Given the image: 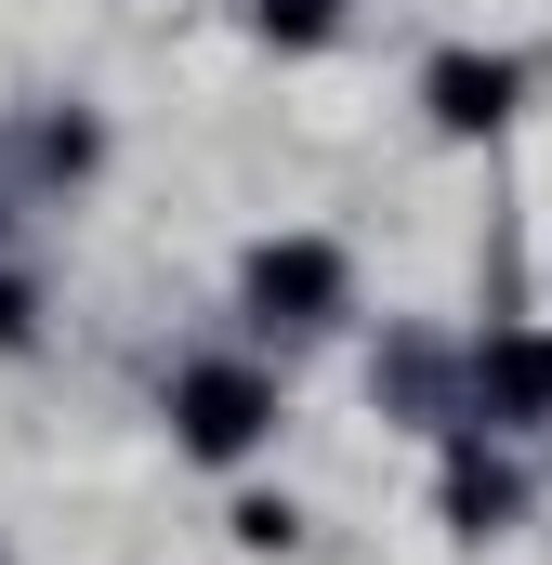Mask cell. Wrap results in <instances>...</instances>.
Returning a JSON list of instances; mask_svg holds the SVG:
<instances>
[{
  "label": "cell",
  "instance_id": "obj_1",
  "mask_svg": "<svg viewBox=\"0 0 552 565\" xmlns=\"http://www.w3.org/2000/svg\"><path fill=\"white\" fill-rule=\"evenodd\" d=\"M171 434H184L198 460H237V447L276 434V382L237 369V355H198V369H171Z\"/></svg>",
  "mask_w": 552,
  "mask_h": 565
},
{
  "label": "cell",
  "instance_id": "obj_2",
  "mask_svg": "<svg viewBox=\"0 0 552 565\" xmlns=\"http://www.w3.org/2000/svg\"><path fill=\"white\" fill-rule=\"evenodd\" d=\"M251 302H264L276 329L342 316V250H329V237H264V250H251Z\"/></svg>",
  "mask_w": 552,
  "mask_h": 565
},
{
  "label": "cell",
  "instance_id": "obj_3",
  "mask_svg": "<svg viewBox=\"0 0 552 565\" xmlns=\"http://www.w3.org/2000/svg\"><path fill=\"white\" fill-rule=\"evenodd\" d=\"M513 93H527V66H513V53H434V66H421L434 132H500V119H513Z\"/></svg>",
  "mask_w": 552,
  "mask_h": 565
},
{
  "label": "cell",
  "instance_id": "obj_4",
  "mask_svg": "<svg viewBox=\"0 0 552 565\" xmlns=\"http://www.w3.org/2000/svg\"><path fill=\"white\" fill-rule=\"evenodd\" d=\"M474 395H487L500 422H552V342L540 329H500V342L474 355Z\"/></svg>",
  "mask_w": 552,
  "mask_h": 565
},
{
  "label": "cell",
  "instance_id": "obj_5",
  "mask_svg": "<svg viewBox=\"0 0 552 565\" xmlns=\"http://www.w3.org/2000/svg\"><path fill=\"white\" fill-rule=\"evenodd\" d=\"M513 513H527V487H513V460H487V447H460V460H447V526H460V540H500Z\"/></svg>",
  "mask_w": 552,
  "mask_h": 565
},
{
  "label": "cell",
  "instance_id": "obj_6",
  "mask_svg": "<svg viewBox=\"0 0 552 565\" xmlns=\"http://www.w3.org/2000/svg\"><path fill=\"white\" fill-rule=\"evenodd\" d=\"M237 540H251V553H289V540H302V513H289V500H237Z\"/></svg>",
  "mask_w": 552,
  "mask_h": 565
},
{
  "label": "cell",
  "instance_id": "obj_7",
  "mask_svg": "<svg viewBox=\"0 0 552 565\" xmlns=\"http://www.w3.org/2000/svg\"><path fill=\"white\" fill-rule=\"evenodd\" d=\"M251 13H264L276 40H316V26H329V0H251Z\"/></svg>",
  "mask_w": 552,
  "mask_h": 565
},
{
  "label": "cell",
  "instance_id": "obj_8",
  "mask_svg": "<svg viewBox=\"0 0 552 565\" xmlns=\"http://www.w3.org/2000/svg\"><path fill=\"white\" fill-rule=\"evenodd\" d=\"M0 342H26V289L13 277H0Z\"/></svg>",
  "mask_w": 552,
  "mask_h": 565
}]
</instances>
